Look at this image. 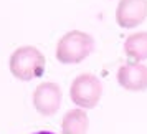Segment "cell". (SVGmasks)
<instances>
[{
	"label": "cell",
	"instance_id": "cell-2",
	"mask_svg": "<svg viewBox=\"0 0 147 134\" xmlns=\"http://www.w3.org/2000/svg\"><path fill=\"white\" fill-rule=\"evenodd\" d=\"M47 58L36 47H18L10 56V73L20 81L41 78L45 73Z\"/></svg>",
	"mask_w": 147,
	"mask_h": 134
},
{
	"label": "cell",
	"instance_id": "cell-3",
	"mask_svg": "<svg viewBox=\"0 0 147 134\" xmlns=\"http://www.w3.org/2000/svg\"><path fill=\"white\" fill-rule=\"evenodd\" d=\"M69 98L76 108L93 109L102 98V83L93 73H81L76 76L69 88Z\"/></svg>",
	"mask_w": 147,
	"mask_h": 134
},
{
	"label": "cell",
	"instance_id": "cell-4",
	"mask_svg": "<svg viewBox=\"0 0 147 134\" xmlns=\"http://www.w3.org/2000/svg\"><path fill=\"white\" fill-rule=\"evenodd\" d=\"M147 18V0H119L116 7V23L124 30L140 27Z\"/></svg>",
	"mask_w": 147,
	"mask_h": 134
},
{
	"label": "cell",
	"instance_id": "cell-7",
	"mask_svg": "<svg viewBox=\"0 0 147 134\" xmlns=\"http://www.w3.org/2000/svg\"><path fill=\"white\" fill-rule=\"evenodd\" d=\"M89 116L86 109H69L61 119V134H88Z\"/></svg>",
	"mask_w": 147,
	"mask_h": 134
},
{
	"label": "cell",
	"instance_id": "cell-5",
	"mask_svg": "<svg viewBox=\"0 0 147 134\" xmlns=\"http://www.w3.org/2000/svg\"><path fill=\"white\" fill-rule=\"evenodd\" d=\"M63 99L61 88L53 81L40 83L33 91V106L41 116H53L58 113Z\"/></svg>",
	"mask_w": 147,
	"mask_h": 134
},
{
	"label": "cell",
	"instance_id": "cell-8",
	"mask_svg": "<svg viewBox=\"0 0 147 134\" xmlns=\"http://www.w3.org/2000/svg\"><path fill=\"white\" fill-rule=\"evenodd\" d=\"M124 53L132 63L147 60V32H134L124 40Z\"/></svg>",
	"mask_w": 147,
	"mask_h": 134
},
{
	"label": "cell",
	"instance_id": "cell-9",
	"mask_svg": "<svg viewBox=\"0 0 147 134\" xmlns=\"http://www.w3.org/2000/svg\"><path fill=\"white\" fill-rule=\"evenodd\" d=\"M33 134H55V133H51V131H36Z\"/></svg>",
	"mask_w": 147,
	"mask_h": 134
},
{
	"label": "cell",
	"instance_id": "cell-6",
	"mask_svg": "<svg viewBox=\"0 0 147 134\" xmlns=\"http://www.w3.org/2000/svg\"><path fill=\"white\" fill-rule=\"evenodd\" d=\"M117 83L121 88L132 93L147 89V65L127 61L117 70Z\"/></svg>",
	"mask_w": 147,
	"mask_h": 134
},
{
	"label": "cell",
	"instance_id": "cell-1",
	"mask_svg": "<svg viewBox=\"0 0 147 134\" xmlns=\"http://www.w3.org/2000/svg\"><path fill=\"white\" fill-rule=\"evenodd\" d=\"M94 38L86 32L69 30L56 43V60L63 65H78L93 53Z\"/></svg>",
	"mask_w": 147,
	"mask_h": 134
}]
</instances>
